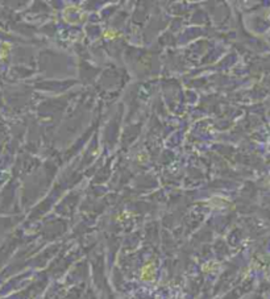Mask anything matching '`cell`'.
I'll use <instances>...</instances> for the list:
<instances>
[{
    "mask_svg": "<svg viewBox=\"0 0 270 299\" xmlns=\"http://www.w3.org/2000/svg\"><path fill=\"white\" fill-rule=\"evenodd\" d=\"M103 36L105 38H108V40H115V38H118L120 36V32L114 31V29H107V31H104Z\"/></svg>",
    "mask_w": 270,
    "mask_h": 299,
    "instance_id": "obj_1",
    "label": "cell"
}]
</instances>
